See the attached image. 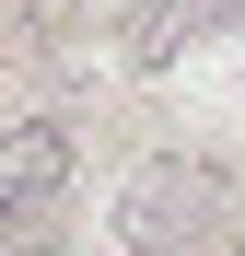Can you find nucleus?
Here are the masks:
<instances>
[{
  "label": "nucleus",
  "mask_w": 245,
  "mask_h": 256,
  "mask_svg": "<svg viewBox=\"0 0 245 256\" xmlns=\"http://www.w3.org/2000/svg\"><path fill=\"white\" fill-rule=\"evenodd\" d=\"M222 222H233V175L210 152H152L117 186V244L129 256H210Z\"/></svg>",
  "instance_id": "f257e3e1"
},
{
  "label": "nucleus",
  "mask_w": 245,
  "mask_h": 256,
  "mask_svg": "<svg viewBox=\"0 0 245 256\" xmlns=\"http://www.w3.org/2000/svg\"><path fill=\"white\" fill-rule=\"evenodd\" d=\"M70 186V128L59 116H12L0 128V210H47Z\"/></svg>",
  "instance_id": "f03ea898"
},
{
  "label": "nucleus",
  "mask_w": 245,
  "mask_h": 256,
  "mask_svg": "<svg viewBox=\"0 0 245 256\" xmlns=\"http://www.w3.org/2000/svg\"><path fill=\"white\" fill-rule=\"evenodd\" d=\"M245 24V0H140L129 12V58L163 70V58H187V47H210V35Z\"/></svg>",
  "instance_id": "7ed1b4c3"
},
{
  "label": "nucleus",
  "mask_w": 245,
  "mask_h": 256,
  "mask_svg": "<svg viewBox=\"0 0 245 256\" xmlns=\"http://www.w3.org/2000/svg\"><path fill=\"white\" fill-rule=\"evenodd\" d=\"M0 256H70V244L35 222V210H0Z\"/></svg>",
  "instance_id": "20e7f679"
},
{
  "label": "nucleus",
  "mask_w": 245,
  "mask_h": 256,
  "mask_svg": "<svg viewBox=\"0 0 245 256\" xmlns=\"http://www.w3.org/2000/svg\"><path fill=\"white\" fill-rule=\"evenodd\" d=\"M82 12H105V24H129V12H140V0H82Z\"/></svg>",
  "instance_id": "39448f33"
}]
</instances>
